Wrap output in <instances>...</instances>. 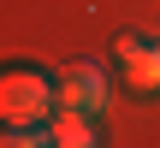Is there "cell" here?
Listing matches in <instances>:
<instances>
[{"instance_id":"277c9868","label":"cell","mask_w":160,"mask_h":148,"mask_svg":"<svg viewBox=\"0 0 160 148\" xmlns=\"http://www.w3.org/2000/svg\"><path fill=\"white\" fill-rule=\"evenodd\" d=\"M95 113H83V107H59L53 119H48V136L53 148H95V125H89Z\"/></svg>"},{"instance_id":"5b68a950","label":"cell","mask_w":160,"mask_h":148,"mask_svg":"<svg viewBox=\"0 0 160 148\" xmlns=\"http://www.w3.org/2000/svg\"><path fill=\"white\" fill-rule=\"evenodd\" d=\"M0 148H53V136H48V125H6Z\"/></svg>"},{"instance_id":"6da1fadb","label":"cell","mask_w":160,"mask_h":148,"mask_svg":"<svg viewBox=\"0 0 160 148\" xmlns=\"http://www.w3.org/2000/svg\"><path fill=\"white\" fill-rule=\"evenodd\" d=\"M0 113H6V125H48L59 113V83H48L42 71H6L0 77Z\"/></svg>"},{"instance_id":"7a4b0ae2","label":"cell","mask_w":160,"mask_h":148,"mask_svg":"<svg viewBox=\"0 0 160 148\" xmlns=\"http://www.w3.org/2000/svg\"><path fill=\"white\" fill-rule=\"evenodd\" d=\"M59 107L101 113V107H107V71H101V65H71V71L59 77Z\"/></svg>"},{"instance_id":"3957f363","label":"cell","mask_w":160,"mask_h":148,"mask_svg":"<svg viewBox=\"0 0 160 148\" xmlns=\"http://www.w3.org/2000/svg\"><path fill=\"white\" fill-rule=\"evenodd\" d=\"M119 59L131 71L137 89H160V42H142V36H119Z\"/></svg>"}]
</instances>
